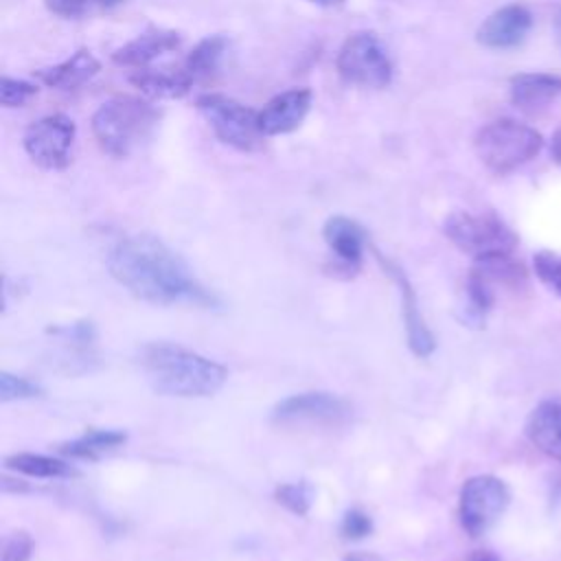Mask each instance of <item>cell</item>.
<instances>
[{
  "label": "cell",
  "mask_w": 561,
  "mask_h": 561,
  "mask_svg": "<svg viewBox=\"0 0 561 561\" xmlns=\"http://www.w3.org/2000/svg\"><path fill=\"white\" fill-rule=\"evenodd\" d=\"M110 274L134 296L153 305H202L215 302L191 274L188 265L160 239L151 234H127L107 254Z\"/></svg>",
  "instance_id": "1"
},
{
  "label": "cell",
  "mask_w": 561,
  "mask_h": 561,
  "mask_svg": "<svg viewBox=\"0 0 561 561\" xmlns=\"http://www.w3.org/2000/svg\"><path fill=\"white\" fill-rule=\"evenodd\" d=\"M140 364L153 390L171 397H208L228 379L226 366L175 344L145 346Z\"/></svg>",
  "instance_id": "2"
},
{
  "label": "cell",
  "mask_w": 561,
  "mask_h": 561,
  "mask_svg": "<svg viewBox=\"0 0 561 561\" xmlns=\"http://www.w3.org/2000/svg\"><path fill=\"white\" fill-rule=\"evenodd\" d=\"M160 121V110L136 96H116L92 114V134L99 147L112 158H127L149 138Z\"/></svg>",
  "instance_id": "3"
},
{
  "label": "cell",
  "mask_w": 561,
  "mask_h": 561,
  "mask_svg": "<svg viewBox=\"0 0 561 561\" xmlns=\"http://www.w3.org/2000/svg\"><path fill=\"white\" fill-rule=\"evenodd\" d=\"M543 147V136L519 121L497 118L478 129L473 149L480 162L497 175H506L530 162Z\"/></svg>",
  "instance_id": "4"
},
{
  "label": "cell",
  "mask_w": 561,
  "mask_h": 561,
  "mask_svg": "<svg viewBox=\"0 0 561 561\" xmlns=\"http://www.w3.org/2000/svg\"><path fill=\"white\" fill-rule=\"evenodd\" d=\"M443 230L456 248L471 254L473 259L513 254L517 245V234L495 213L476 215L458 210L445 219Z\"/></svg>",
  "instance_id": "5"
},
{
  "label": "cell",
  "mask_w": 561,
  "mask_h": 561,
  "mask_svg": "<svg viewBox=\"0 0 561 561\" xmlns=\"http://www.w3.org/2000/svg\"><path fill=\"white\" fill-rule=\"evenodd\" d=\"M197 110L208 121L215 136L239 151H256L263 147V131L259 127V112L219 92L199 94Z\"/></svg>",
  "instance_id": "6"
},
{
  "label": "cell",
  "mask_w": 561,
  "mask_h": 561,
  "mask_svg": "<svg viewBox=\"0 0 561 561\" xmlns=\"http://www.w3.org/2000/svg\"><path fill=\"white\" fill-rule=\"evenodd\" d=\"M335 68L340 77L359 88L381 90L392 81V61L381 39L370 31H357L337 50Z\"/></svg>",
  "instance_id": "7"
},
{
  "label": "cell",
  "mask_w": 561,
  "mask_h": 561,
  "mask_svg": "<svg viewBox=\"0 0 561 561\" xmlns=\"http://www.w3.org/2000/svg\"><path fill=\"white\" fill-rule=\"evenodd\" d=\"M511 502V491L504 480L482 473L465 480L458 500L460 526L467 535H484L506 511Z\"/></svg>",
  "instance_id": "8"
},
{
  "label": "cell",
  "mask_w": 561,
  "mask_h": 561,
  "mask_svg": "<svg viewBox=\"0 0 561 561\" xmlns=\"http://www.w3.org/2000/svg\"><path fill=\"white\" fill-rule=\"evenodd\" d=\"M77 125L66 114H48L31 123L24 131V151L46 171H61L70 164V151L75 145Z\"/></svg>",
  "instance_id": "9"
},
{
  "label": "cell",
  "mask_w": 561,
  "mask_h": 561,
  "mask_svg": "<svg viewBox=\"0 0 561 561\" xmlns=\"http://www.w3.org/2000/svg\"><path fill=\"white\" fill-rule=\"evenodd\" d=\"M351 405L331 392H302L278 401L272 410L276 423H342Z\"/></svg>",
  "instance_id": "10"
},
{
  "label": "cell",
  "mask_w": 561,
  "mask_h": 561,
  "mask_svg": "<svg viewBox=\"0 0 561 561\" xmlns=\"http://www.w3.org/2000/svg\"><path fill=\"white\" fill-rule=\"evenodd\" d=\"M533 28V13L528 7L511 2L495 9L476 31L480 46L491 50H508L519 46Z\"/></svg>",
  "instance_id": "11"
},
{
  "label": "cell",
  "mask_w": 561,
  "mask_h": 561,
  "mask_svg": "<svg viewBox=\"0 0 561 561\" xmlns=\"http://www.w3.org/2000/svg\"><path fill=\"white\" fill-rule=\"evenodd\" d=\"M313 92L309 88H289L272 96L259 110V127L263 136H280L298 129L311 110Z\"/></svg>",
  "instance_id": "12"
},
{
  "label": "cell",
  "mask_w": 561,
  "mask_h": 561,
  "mask_svg": "<svg viewBox=\"0 0 561 561\" xmlns=\"http://www.w3.org/2000/svg\"><path fill=\"white\" fill-rule=\"evenodd\" d=\"M511 103L526 114H539L561 96V77L552 72H519L508 81Z\"/></svg>",
  "instance_id": "13"
},
{
  "label": "cell",
  "mask_w": 561,
  "mask_h": 561,
  "mask_svg": "<svg viewBox=\"0 0 561 561\" xmlns=\"http://www.w3.org/2000/svg\"><path fill=\"white\" fill-rule=\"evenodd\" d=\"M180 46V35L169 28H149L112 53V61L125 68H147L151 61Z\"/></svg>",
  "instance_id": "14"
},
{
  "label": "cell",
  "mask_w": 561,
  "mask_h": 561,
  "mask_svg": "<svg viewBox=\"0 0 561 561\" xmlns=\"http://www.w3.org/2000/svg\"><path fill=\"white\" fill-rule=\"evenodd\" d=\"M99 72H101V61L94 57V53L88 48H79L68 59H64L55 66H48V68H39L33 75L44 85L68 92V90H77V88L85 85Z\"/></svg>",
  "instance_id": "15"
},
{
  "label": "cell",
  "mask_w": 561,
  "mask_h": 561,
  "mask_svg": "<svg viewBox=\"0 0 561 561\" xmlns=\"http://www.w3.org/2000/svg\"><path fill=\"white\" fill-rule=\"evenodd\" d=\"M526 436L539 451L561 462V399H543L530 410Z\"/></svg>",
  "instance_id": "16"
},
{
  "label": "cell",
  "mask_w": 561,
  "mask_h": 561,
  "mask_svg": "<svg viewBox=\"0 0 561 561\" xmlns=\"http://www.w3.org/2000/svg\"><path fill=\"white\" fill-rule=\"evenodd\" d=\"M383 265L390 270L392 278L397 280V285H399V289H401V300H403V320H405L408 344H410L412 353H414V355H419V357H427V355H432V353H434V348H436V340H434L432 331L425 327V320H423V316H421V311H419L416 294H414V289H412L410 280L405 278V274H403L399 267H394V265H390V263H383Z\"/></svg>",
  "instance_id": "17"
},
{
  "label": "cell",
  "mask_w": 561,
  "mask_h": 561,
  "mask_svg": "<svg viewBox=\"0 0 561 561\" xmlns=\"http://www.w3.org/2000/svg\"><path fill=\"white\" fill-rule=\"evenodd\" d=\"M129 83L151 99H182L191 92L195 79L184 66L162 70L140 68L136 70V75L129 77Z\"/></svg>",
  "instance_id": "18"
},
{
  "label": "cell",
  "mask_w": 561,
  "mask_h": 561,
  "mask_svg": "<svg viewBox=\"0 0 561 561\" xmlns=\"http://www.w3.org/2000/svg\"><path fill=\"white\" fill-rule=\"evenodd\" d=\"M322 237L340 261H344L346 265L359 263L366 243V230L355 219L344 215L329 217L322 228Z\"/></svg>",
  "instance_id": "19"
},
{
  "label": "cell",
  "mask_w": 561,
  "mask_h": 561,
  "mask_svg": "<svg viewBox=\"0 0 561 561\" xmlns=\"http://www.w3.org/2000/svg\"><path fill=\"white\" fill-rule=\"evenodd\" d=\"M228 50V37L208 35L195 44V48L186 55L184 68L195 81H204L219 70V64Z\"/></svg>",
  "instance_id": "20"
},
{
  "label": "cell",
  "mask_w": 561,
  "mask_h": 561,
  "mask_svg": "<svg viewBox=\"0 0 561 561\" xmlns=\"http://www.w3.org/2000/svg\"><path fill=\"white\" fill-rule=\"evenodd\" d=\"M125 438H127L125 432H118V430H92V432L83 434L81 438L61 445L59 451L70 458L94 460V458L103 456L105 451L123 445Z\"/></svg>",
  "instance_id": "21"
},
{
  "label": "cell",
  "mask_w": 561,
  "mask_h": 561,
  "mask_svg": "<svg viewBox=\"0 0 561 561\" xmlns=\"http://www.w3.org/2000/svg\"><path fill=\"white\" fill-rule=\"evenodd\" d=\"M4 465L31 478H66L75 473L68 462L42 454H13L4 460Z\"/></svg>",
  "instance_id": "22"
},
{
  "label": "cell",
  "mask_w": 561,
  "mask_h": 561,
  "mask_svg": "<svg viewBox=\"0 0 561 561\" xmlns=\"http://www.w3.org/2000/svg\"><path fill=\"white\" fill-rule=\"evenodd\" d=\"M127 0H44L46 9L64 20H77L92 11H110Z\"/></svg>",
  "instance_id": "23"
},
{
  "label": "cell",
  "mask_w": 561,
  "mask_h": 561,
  "mask_svg": "<svg viewBox=\"0 0 561 561\" xmlns=\"http://www.w3.org/2000/svg\"><path fill=\"white\" fill-rule=\"evenodd\" d=\"M37 92H39V88L33 81L13 79V77H7V75L0 79V103L4 107H22L33 96H37Z\"/></svg>",
  "instance_id": "24"
},
{
  "label": "cell",
  "mask_w": 561,
  "mask_h": 561,
  "mask_svg": "<svg viewBox=\"0 0 561 561\" xmlns=\"http://www.w3.org/2000/svg\"><path fill=\"white\" fill-rule=\"evenodd\" d=\"M276 502L296 515H305L311 506V486L307 482H289L276 489Z\"/></svg>",
  "instance_id": "25"
},
{
  "label": "cell",
  "mask_w": 561,
  "mask_h": 561,
  "mask_svg": "<svg viewBox=\"0 0 561 561\" xmlns=\"http://www.w3.org/2000/svg\"><path fill=\"white\" fill-rule=\"evenodd\" d=\"M535 274L561 296V256L554 252H537L533 259Z\"/></svg>",
  "instance_id": "26"
},
{
  "label": "cell",
  "mask_w": 561,
  "mask_h": 561,
  "mask_svg": "<svg viewBox=\"0 0 561 561\" xmlns=\"http://www.w3.org/2000/svg\"><path fill=\"white\" fill-rule=\"evenodd\" d=\"M42 388L24 377H15L7 370L0 373V399L2 401H13V399H31L37 397Z\"/></svg>",
  "instance_id": "27"
},
{
  "label": "cell",
  "mask_w": 561,
  "mask_h": 561,
  "mask_svg": "<svg viewBox=\"0 0 561 561\" xmlns=\"http://www.w3.org/2000/svg\"><path fill=\"white\" fill-rule=\"evenodd\" d=\"M31 552H33L31 535L26 530H15L2 539L0 561H28Z\"/></svg>",
  "instance_id": "28"
},
{
  "label": "cell",
  "mask_w": 561,
  "mask_h": 561,
  "mask_svg": "<svg viewBox=\"0 0 561 561\" xmlns=\"http://www.w3.org/2000/svg\"><path fill=\"white\" fill-rule=\"evenodd\" d=\"M340 530H342V535H344L346 539H362V537L370 535L373 522H370V517H368L364 511L351 508V511H346Z\"/></svg>",
  "instance_id": "29"
},
{
  "label": "cell",
  "mask_w": 561,
  "mask_h": 561,
  "mask_svg": "<svg viewBox=\"0 0 561 561\" xmlns=\"http://www.w3.org/2000/svg\"><path fill=\"white\" fill-rule=\"evenodd\" d=\"M462 561H500V557L491 550H473Z\"/></svg>",
  "instance_id": "30"
},
{
  "label": "cell",
  "mask_w": 561,
  "mask_h": 561,
  "mask_svg": "<svg viewBox=\"0 0 561 561\" xmlns=\"http://www.w3.org/2000/svg\"><path fill=\"white\" fill-rule=\"evenodd\" d=\"M550 153H552V158L561 164V127L554 131V136H552V145H550Z\"/></svg>",
  "instance_id": "31"
},
{
  "label": "cell",
  "mask_w": 561,
  "mask_h": 561,
  "mask_svg": "<svg viewBox=\"0 0 561 561\" xmlns=\"http://www.w3.org/2000/svg\"><path fill=\"white\" fill-rule=\"evenodd\" d=\"M552 28H554V39H557V46L561 48V7H559V11L554 13V22H552Z\"/></svg>",
  "instance_id": "32"
},
{
  "label": "cell",
  "mask_w": 561,
  "mask_h": 561,
  "mask_svg": "<svg viewBox=\"0 0 561 561\" xmlns=\"http://www.w3.org/2000/svg\"><path fill=\"white\" fill-rule=\"evenodd\" d=\"M307 2H311V4H316V7L331 9V7H340L344 0H307Z\"/></svg>",
  "instance_id": "33"
},
{
  "label": "cell",
  "mask_w": 561,
  "mask_h": 561,
  "mask_svg": "<svg viewBox=\"0 0 561 561\" xmlns=\"http://www.w3.org/2000/svg\"><path fill=\"white\" fill-rule=\"evenodd\" d=\"M346 561H368L366 557H359V554H353V557H348Z\"/></svg>",
  "instance_id": "34"
}]
</instances>
